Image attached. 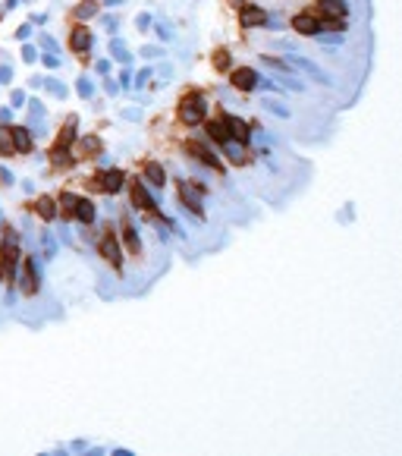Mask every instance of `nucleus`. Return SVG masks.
Listing matches in <instances>:
<instances>
[{
	"mask_svg": "<svg viewBox=\"0 0 402 456\" xmlns=\"http://www.w3.org/2000/svg\"><path fill=\"white\" fill-rule=\"evenodd\" d=\"M16 280H19V293L22 296H35L41 290V261L35 255H25L19 261V271H16Z\"/></svg>",
	"mask_w": 402,
	"mask_h": 456,
	"instance_id": "f257e3e1",
	"label": "nucleus"
},
{
	"mask_svg": "<svg viewBox=\"0 0 402 456\" xmlns=\"http://www.w3.org/2000/svg\"><path fill=\"white\" fill-rule=\"evenodd\" d=\"M179 123H186V126H198L201 120H205V113H208V98L201 94V91H189L183 101H179Z\"/></svg>",
	"mask_w": 402,
	"mask_h": 456,
	"instance_id": "f03ea898",
	"label": "nucleus"
},
{
	"mask_svg": "<svg viewBox=\"0 0 402 456\" xmlns=\"http://www.w3.org/2000/svg\"><path fill=\"white\" fill-rule=\"evenodd\" d=\"M183 148L189 151V155H192L198 164H205V167H211V170H217V173H223V170H226V167H223V161L214 155V148H211L208 142H201V139H189Z\"/></svg>",
	"mask_w": 402,
	"mask_h": 456,
	"instance_id": "7ed1b4c3",
	"label": "nucleus"
},
{
	"mask_svg": "<svg viewBox=\"0 0 402 456\" xmlns=\"http://www.w3.org/2000/svg\"><path fill=\"white\" fill-rule=\"evenodd\" d=\"M176 192H179V205L186 211H192L198 220H205V211H201V189L189 180H176Z\"/></svg>",
	"mask_w": 402,
	"mask_h": 456,
	"instance_id": "20e7f679",
	"label": "nucleus"
},
{
	"mask_svg": "<svg viewBox=\"0 0 402 456\" xmlns=\"http://www.w3.org/2000/svg\"><path fill=\"white\" fill-rule=\"evenodd\" d=\"M286 63L292 66V69H298V72H305L308 75V79H314L317 85H333V79H330V75H327L314 60H308V57H298L295 54V50H289V57H286Z\"/></svg>",
	"mask_w": 402,
	"mask_h": 456,
	"instance_id": "39448f33",
	"label": "nucleus"
},
{
	"mask_svg": "<svg viewBox=\"0 0 402 456\" xmlns=\"http://www.w3.org/2000/svg\"><path fill=\"white\" fill-rule=\"evenodd\" d=\"M97 252H100V258H104L107 264H113L116 271H123V252H119V242H116V233H100L97 239Z\"/></svg>",
	"mask_w": 402,
	"mask_h": 456,
	"instance_id": "423d86ee",
	"label": "nucleus"
},
{
	"mask_svg": "<svg viewBox=\"0 0 402 456\" xmlns=\"http://www.w3.org/2000/svg\"><path fill=\"white\" fill-rule=\"evenodd\" d=\"M220 123L226 126V132H230L233 142H239V145H248V142H251V126H248L242 117H236V113H223Z\"/></svg>",
	"mask_w": 402,
	"mask_h": 456,
	"instance_id": "0eeeda50",
	"label": "nucleus"
},
{
	"mask_svg": "<svg viewBox=\"0 0 402 456\" xmlns=\"http://www.w3.org/2000/svg\"><path fill=\"white\" fill-rule=\"evenodd\" d=\"M267 10L255 7V4H242L239 7V25L242 29H264V22H267Z\"/></svg>",
	"mask_w": 402,
	"mask_h": 456,
	"instance_id": "6e6552de",
	"label": "nucleus"
},
{
	"mask_svg": "<svg viewBox=\"0 0 402 456\" xmlns=\"http://www.w3.org/2000/svg\"><path fill=\"white\" fill-rule=\"evenodd\" d=\"M230 82H233L236 91H255L258 82H261V72L251 69V66H239V69H233V79Z\"/></svg>",
	"mask_w": 402,
	"mask_h": 456,
	"instance_id": "1a4fd4ad",
	"label": "nucleus"
},
{
	"mask_svg": "<svg viewBox=\"0 0 402 456\" xmlns=\"http://www.w3.org/2000/svg\"><path fill=\"white\" fill-rule=\"evenodd\" d=\"M97 186H100V192L116 195V192L126 186V173H123V170H113V167H107L104 173H97Z\"/></svg>",
	"mask_w": 402,
	"mask_h": 456,
	"instance_id": "9d476101",
	"label": "nucleus"
},
{
	"mask_svg": "<svg viewBox=\"0 0 402 456\" xmlns=\"http://www.w3.org/2000/svg\"><path fill=\"white\" fill-rule=\"evenodd\" d=\"M91 44H94V35L85 29V25H75L69 32V50L72 54H85V50H91Z\"/></svg>",
	"mask_w": 402,
	"mask_h": 456,
	"instance_id": "9b49d317",
	"label": "nucleus"
},
{
	"mask_svg": "<svg viewBox=\"0 0 402 456\" xmlns=\"http://www.w3.org/2000/svg\"><path fill=\"white\" fill-rule=\"evenodd\" d=\"M317 13L324 19H346L349 16V4H346V0H317Z\"/></svg>",
	"mask_w": 402,
	"mask_h": 456,
	"instance_id": "f8f14e48",
	"label": "nucleus"
},
{
	"mask_svg": "<svg viewBox=\"0 0 402 456\" xmlns=\"http://www.w3.org/2000/svg\"><path fill=\"white\" fill-rule=\"evenodd\" d=\"M10 132H13V145H16V155H32V148H35V139L29 132V126H10Z\"/></svg>",
	"mask_w": 402,
	"mask_h": 456,
	"instance_id": "ddd939ff",
	"label": "nucleus"
},
{
	"mask_svg": "<svg viewBox=\"0 0 402 456\" xmlns=\"http://www.w3.org/2000/svg\"><path fill=\"white\" fill-rule=\"evenodd\" d=\"M123 239H126V245H129V252L132 255H138L142 252V236H138V226L132 223V217L123 211Z\"/></svg>",
	"mask_w": 402,
	"mask_h": 456,
	"instance_id": "4468645a",
	"label": "nucleus"
},
{
	"mask_svg": "<svg viewBox=\"0 0 402 456\" xmlns=\"http://www.w3.org/2000/svg\"><path fill=\"white\" fill-rule=\"evenodd\" d=\"M292 29H295L298 35H311V38H314V35L320 32V19H317L314 13H298V16L292 19Z\"/></svg>",
	"mask_w": 402,
	"mask_h": 456,
	"instance_id": "2eb2a0df",
	"label": "nucleus"
},
{
	"mask_svg": "<svg viewBox=\"0 0 402 456\" xmlns=\"http://www.w3.org/2000/svg\"><path fill=\"white\" fill-rule=\"evenodd\" d=\"M72 217L79 220V223H85V226H91V223H94V217H97L94 201H91V198H79V201H75V211H72Z\"/></svg>",
	"mask_w": 402,
	"mask_h": 456,
	"instance_id": "dca6fc26",
	"label": "nucleus"
},
{
	"mask_svg": "<svg viewBox=\"0 0 402 456\" xmlns=\"http://www.w3.org/2000/svg\"><path fill=\"white\" fill-rule=\"evenodd\" d=\"M75 129H79V117H66V123H63V129H60V136H57V148H72L75 145Z\"/></svg>",
	"mask_w": 402,
	"mask_h": 456,
	"instance_id": "f3484780",
	"label": "nucleus"
},
{
	"mask_svg": "<svg viewBox=\"0 0 402 456\" xmlns=\"http://www.w3.org/2000/svg\"><path fill=\"white\" fill-rule=\"evenodd\" d=\"M35 211H38V217L41 220H57V214H60V208H57V198H50V195H41L38 201H35Z\"/></svg>",
	"mask_w": 402,
	"mask_h": 456,
	"instance_id": "a211bd4d",
	"label": "nucleus"
},
{
	"mask_svg": "<svg viewBox=\"0 0 402 456\" xmlns=\"http://www.w3.org/2000/svg\"><path fill=\"white\" fill-rule=\"evenodd\" d=\"M145 180L154 186V189H164V186H167V173H164V167H160L157 161H148V164H145Z\"/></svg>",
	"mask_w": 402,
	"mask_h": 456,
	"instance_id": "6ab92c4d",
	"label": "nucleus"
},
{
	"mask_svg": "<svg viewBox=\"0 0 402 456\" xmlns=\"http://www.w3.org/2000/svg\"><path fill=\"white\" fill-rule=\"evenodd\" d=\"M110 54H113V60H119L123 66H132V50H129V44H126L123 38H110Z\"/></svg>",
	"mask_w": 402,
	"mask_h": 456,
	"instance_id": "aec40b11",
	"label": "nucleus"
},
{
	"mask_svg": "<svg viewBox=\"0 0 402 456\" xmlns=\"http://www.w3.org/2000/svg\"><path fill=\"white\" fill-rule=\"evenodd\" d=\"M47 155H50V167H60V170H63V167H72V164H75V158H72L69 148H57V145H54Z\"/></svg>",
	"mask_w": 402,
	"mask_h": 456,
	"instance_id": "412c9836",
	"label": "nucleus"
},
{
	"mask_svg": "<svg viewBox=\"0 0 402 456\" xmlns=\"http://www.w3.org/2000/svg\"><path fill=\"white\" fill-rule=\"evenodd\" d=\"M220 148H223V155L230 158L233 164H248V155H245V145H239V142H233V139H230V142H223Z\"/></svg>",
	"mask_w": 402,
	"mask_h": 456,
	"instance_id": "4be33fe9",
	"label": "nucleus"
},
{
	"mask_svg": "<svg viewBox=\"0 0 402 456\" xmlns=\"http://www.w3.org/2000/svg\"><path fill=\"white\" fill-rule=\"evenodd\" d=\"M41 258H47V261H54L57 258V252H60V242H57V236L54 233H50V230H44L41 233Z\"/></svg>",
	"mask_w": 402,
	"mask_h": 456,
	"instance_id": "5701e85b",
	"label": "nucleus"
},
{
	"mask_svg": "<svg viewBox=\"0 0 402 456\" xmlns=\"http://www.w3.org/2000/svg\"><path fill=\"white\" fill-rule=\"evenodd\" d=\"M16 155V145H13V132L7 123H0V158H13Z\"/></svg>",
	"mask_w": 402,
	"mask_h": 456,
	"instance_id": "b1692460",
	"label": "nucleus"
},
{
	"mask_svg": "<svg viewBox=\"0 0 402 456\" xmlns=\"http://www.w3.org/2000/svg\"><path fill=\"white\" fill-rule=\"evenodd\" d=\"M205 129H208V139H211V142H217V145L230 142V132H226V126H223L220 120H211V123L205 126Z\"/></svg>",
	"mask_w": 402,
	"mask_h": 456,
	"instance_id": "393cba45",
	"label": "nucleus"
},
{
	"mask_svg": "<svg viewBox=\"0 0 402 456\" xmlns=\"http://www.w3.org/2000/svg\"><path fill=\"white\" fill-rule=\"evenodd\" d=\"M41 88H47L57 101H66V98H69V88H66L60 79H54V75H44V85H41Z\"/></svg>",
	"mask_w": 402,
	"mask_h": 456,
	"instance_id": "a878e982",
	"label": "nucleus"
},
{
	"mask_svg": "<svg viewBox=\"0 0 402 456\" xmlns=\"http://www.w3.org/2000/svg\"><path fill=\"white\" fill-rule=\"evenodd\" d=\"M261 104H264V110H267V113L280 117V120H289V117H292V113H289V107L283 104V101H276V98H264Z\"/></svg>",
	"mask_w": 402,
	"mask_h": 456,
	"instance_id": "bb28decb",
	"label": "nucleus"
},
{
	"mask_svg": "<svg viewBox=\"0 0 402 456\" xmlns=\"http://www.w3.org/2000/svg\"><path fill=\"white\" fill-rule=\"evenodd\" d=\"M97 13H100V4H97V0H82V4L75 7V19H79V22H85V19L97 16Z\"/></svg>",
	"mask_w": 402,
	"mask_h": 456,
	"instance_id": "cd10ccee",
	"label": "nucleus"
},
{
	"mask_svg": "<svg viewBox=\"0 0 402 456\" xmlns=\"http://www.w3.org/2000/svg\"><path fill=\"white\" fill-rule=\"evenodd\" d=\"M211 63H214V69H217V72H226V69L233 66V54H230V50H226V47H220V50H214Z\"/></svg>",
	"mask_w": 402,
	"mask_h": 456,
	"instance_id": "c85d7f7f",
	"label": "nucleus"
},
{
	"mask_svg": "<svg viewBox=\"0 0 402 456\" xmlns=\"http://www.w3.org/2000/svg\"><path fill=\"white\" fill-rule=\"evenodd\" d=\"M25 110H29V120H44L47 104H44L41 98H29V101H25Z\"/></svg>",
	"mask_w": 402,
	"mask_h": 456,
	"instance_id": "c756f323",
	"label": "nucleus"
},
{
	"mask_svg": "<svg viewBox=\"0 0 402 456\" xmlns=\"http://www.w3.org/2000/svg\"><path fill=\"white\" fill-rule=\"evenodd\" d=\"M79 151H82V155H100V136H82L79 139Z\"/></svg>",
	"mask_w": 402,
	"mask_h": 456,
	"instance_id": "7c9ffc66",
	"label": "nucleus"
},
{
	"mask_svg": "<svg viewBox=\"0 0 402 456\" xmlns=\"http://www.w3.org/2000/svg\"><path fill=\"white\" fill-rule=\"evenodd\" d=\"M75 94L79 98H94V79H88V75H79V79H75Z\"/></svg>",
	"mask_w": 402,
	"mask_h": 456,
	"instance_id": "2f4dec72",
	"label": "nucleus"
},
{
	"mask_svg": "<svg viewBox=\"0 0 402 456\" xmlns=\"http://www.w3.org/2000/svg\"><path fill=\"white\" fill-rule=\"evenodd\" d=\"M75 201H79V195L75 192H60V198H57V205H63V211L72 217V211H75Z\"/></svg>",
	"mask_w": 402,
	"mask_h": 456,
	"instance_id": "473e14b6",
	"label": "nucleus"
},
{
	"mask_svg": "<svg viewBox=\"0 0 402 456\" xmlns=\"http://www.w3.org/2000/svg\"><path fill=\"white\" fill-rule=\"evenodd\" d=\"M151 79H154V69H151V66H145V69H138V72L132 75V85H135V88H145Z\"/></svg>",
	"mask_w": 402,
	"mask_h": 456,
	"instance_id": "72a5a7b5",
	"label": "nucleus"
},
{
	"mask_svg": "<svg viewBox=\"0 0 402 456\" xmlns=\"http://www.w3.org/2000/svg\"><path fill=\"white\" fill-rule=\"evenodd\" d=\"M261 63H264V66H273V69H280V72H289V69H292L286 60H280V57H270V54H261Z\"/></svg>",
	"mask_w": 402,
	"mask_h": 456,
	"instance_id": "f704fd0d",
	"label": "nucleus"
},
{
	"mask_svg": "<svg viewBox=\"0 0 402 456\" xmlns=\"http://www.w3.org/2000/svg\"><path fill=\"white\" fill-rule=\"evenodd\" d=\"M38 57H41V50L35 44H29V41H22V60L25 63H38Z\"/></svg>",
	"mask_w": 402,
	"mask_h": 456,
	"instance_id": "c9c22d12",
	"label": "nucleus"
},
{
	"mask_svg": "<svg viewBox=\"0 0 402 456\" xmlns=\"http://www.w3.org/2000/svg\"><path fill=\"white\" fill-rule=\"evenodd\" d=\"M25 101H29V94H25V88H13V91H10V107H13V110L25 107Z\"/></svg>",
	"mask_w": 402,
	"mask_h": 456,
	"instance_id": "e433bc0d",
	"label": "nucleus"
},
{
	"mask_svg": "<svg viewBox=\"0 0 402 456\" xmlns=\"http://www.w3.org/2000/svg\"><path fill=\"white\" fill-rule=\"evenodd\" d=\"M142 57H145V60H160V57H164V47H160V44H145V47H142Z\"/></svg>",
	"mask_w": 402,
	"mask_h": 456,
	"instance_id": "4c0bfd02",
	"label": "nucleus"
},
{
	"mask_svg": "<svg viewBox=\"0 0 402 456\" xmlns=\"http://www.w3.org/2000/svg\"><path fill=\"white\" fill-rule=\"evenodd\" d=\"M276 85H280V88H289V91H305V85H302L298 79H292V75H283V79H276Z\"/></svg>",
	"mask_w": 402,
	"mask_h": 456,
	"instance_id": "58836bf2",
	"label": "nucleus"
},
{
	"mask_svg": "<svg viewBox=\"0 0 402 456\" xmlns=\"http://www.w3.org/2000/svg\"><path fill=\"white\" fill-rule=\"evenodd\" d=\"M154 32H157V38H160V41H173V38H176V32L170 29L167 22H154Z\"/></svg>",
	"mask_w": 402,
	"mask_h": 456,
	"instance_id": "ea45409f",
	"label": "nucleus"
},
{
	"mask_svg": "<svg viewBox=\"0 0 402 456\" xmlns=\"http://www.w3.org/2000/svg\"><path fill=\"white\" fill-rule=\"evenodd\" d=\"M38 44L47 50V54H57V50H60V44H57V38H54V35H41V38H38Z\"/></svg>",
	"mask_w": 402,
	"mask_h": 456,
	"instance_id": "a19ab883",
	"label": "nucleus"
},
{
	"mask_svg": "<svg viewBox=\"0 0 402 456\" xmlns=\"http://www.w3.org/2000/svg\"><path fill=\"white\" fill-rule=\"evenodd\" d=\"M151 25H154V16H151V13H138V16H135V29H138V32H148Z\"/></svg>",
	"mask_w": 402,
	"mask_h": 456,
	"instance_id": "79ce46f5",
	"label": "nucleus"
},
{
	"mask_svg": "<svg viewBox=\"0 0 402 456\" xmlns=\"http://www.w3.org/2000/svg\"><path fill=\"white\" fill-rule=\"evenodd\" d=\"M116 79H119V82H116L119 88H132V69H129V66H123V72L116 75Z\"/></svg>",
	"mask_w": 402,
	"mask_h": 456,
	"instance_id": "37998d69",
	"label": "nucleus"
},
{
	"mask_svg": "<svg viewBox=\"0 0 402 456\" xmlns=\"http://www.w3.org/2000/svg\"><path fill=\"white\" fill-rule=\"evenodd\" d=\"M38 60H41V63H44V66H47V69H60V63H63V60H60V57H57V54H41V57H38Z\"/></svg>",
	"mask_w": 402,
	"mask_h": 456,
	"instance_id": "c03bdc74",
	"label": "nucleus"
},
{
	"mask_svg": "<svg viewBox=\"0 0 402 456\" xmlns=\"http://www.w3.org/2000/svg\"><path fill=\"white\" fill-rule=\"evenodd\" d=\"M100 25H104V29H107L110 35H116V29H119V22H116V16H107V13H104V16H100Z\"/></svg>",
	"mask_w": 402,
	"mask_h": 456,
	"instance_id": "a18cd8bd",
	"label": "nucleus"
},
{
	"mask_svg": "<svg viewBox=\"0 0 402 456\" xmlns=\"http://www.w3.org/2000/svg\"><path fill=\"white\" fill-rule=\"evenodd\" d=\"M10 82H13V66L0 63V85H10Z\"/></svg>",
	"mask_w": 402,
	"mask_h": 456,
	"instance_id": "49530a36",
	"label": "nucleus"
},
{
	"mask_svg": "<svg viewBox=\"0 0 402 456\" xmlns=\"http://www.w3.org/2000/svg\"><path fill=\"white\" fill-rule=\"evenodd\" d=\"M32 32H35V29H32V22H22L19 29H16V38H19V41H29V38H32Z\"/></svg>",
	"mask_w": 402,
	"mask_h": 456,
	"instance_id": "de8ad7c7",
	"label": "nucleus"
},
{
	"mask_svg": "<svg viewBox=\"0 0 402 456\" xmlns=\"http://www.w3.org/2000/svg\"><path fill=\"white\" fill-rule=\"evenodd\" d=\"M13 183H16V176L7 167H0V186H13Z\"/></svg>",
	"mask_w": 402,
	"mask_h": 456,
	"instance_id": "09e8293b",
	"label": "nucleus"
},
{
	"mask_svg": "<svg viewBox=\"0 0 402 456\" xmlns=\"http://www.w3.org/2000/svg\"><path fill=\"white\" fill-rule=\"evenodd\" d=\"M123 120H129V123H138V120H142V110H138V107H129V110H123Z\"/></svg>",
	"mask_w": 402,
	"mask_h": 456,
	"instance_id": "8fccbe9b",
	"label": "nucleus"
},
{
	"mask_svg": "<svg viewBox=\"0 0 402 456\" xmlns=\"http://www.w3.org/2000/svg\"><path fill=\"white\" fill-rule=\"evenodd\" d=\"M94 69H97V75H107V72H110V60H97Z\"/></svg>",
	"mask_w": 402,
	"mask_h": 456,
	"instance_id": "3c124183",
	"label": "nucleus"
},
{
	"mask_svg": "<svg viewBox=\"0 0 402 456\" xmlns=\"http://www.w3.org/2000/svg\"><path fill=\"white\" fill-rule=\"evenodd\" d=\"M10 120H13V107H0V123L10 126Z\"/></svg>",
	"mask_w": 402,
	"mask_h": 456,
	"instance_id": "603ef678",
	"label": "nucleus"
},
{
	"mask_svg": "<svg viewBox=\"0 0 402 456\" xmlns=\"http://www.w3.org/2000/svg\"><path fill=\"white\" fill-rule=\"evenodd\" d=\"M104 91H107V94H116V91H119V85H116L113 79H104Z\"/></svg>",
	"mask_w": 402,
	"mask_h": 456,
	"instance_id": "864d4df0",
	"label": "nucleus"
},
{
	"mask_svg": "<svg viewBox=\"0 0 402 456\" xmlns=\"http://www.w3.org/2000/svg\"><path fill=\"white\" fill-rule=\"evenodd\" d=\"M44 22H47V13H35L32 16V25H44Z\"/></svg>",
	"mask_w": 402,
	"mask_h": 456,
	"instance_id": "5fc2aeb1",
	"label": "nucleus"
},
{
	"mask_svg": "<svg viewBox=\"0 0 402 456\" xmlns=\"http://www.w3.org/2000/svg\"><path fill=\"white\" fill-rule=\"evenodd\" d=\"M29 85H32V88H41V85H44V75H32Z\"/></svg>",
	"mask_w": 402,
	"mask_h": 456,
	"instance_id": "6e6d98bb",
	"label": "nucleus"
},
{
	"mask_svg": "<svg viewBox=\"0 0 402 456\" xmlns=\"http://www.w3.org/2000/svg\"><path fill=\"white\" fill-rule=\"evenodd\" d=\"M22 192H25V195H32V192H35V183H29V180H22Z\"/></svg>",
	"mask_w": 402,
	"mask_h": 456,
	"instance_id": "4d7b16f0",
	"label": "nucleus"
},
{
	"mask_svg": "<svg viewBox=\"0 0 402 456\" xmlns=\"http://www.w3.org/2000/svg\"><path fill=\"white\" fill-rule=\"evenodd\" d=\"M104 7L107 10H116V7H123V0H104Z\"/></svg>",
	"mask_w": 402,
	"mask_h": 456,
	"instance_id": "13d9d810",
	"label": "nucleus"
},
{
	"mask_svg": "<svg viewBox=\"0 0 402 456\" xmlns=\"http://www.w3.org/2000/svg\"><path fill=\"white\" fill-rule=\"evenodd\" d=\"M19 4H22V0H7V4H4V10H7V13H10V10H16V7H19Z\"/></svg>",
	"mask_w": 402,
	"mask_h": 456,
	"instance_id": "bf43d9fd",
	"label": "nucleus"
},
{
	"mask_svg": "<svg viewBox=\"0 0 402 456\" xmlns=\"http://www.w3.org/2000/svg\"><path fill=\"white\" fill-rule=\"evenodd\" d=\"M170 72H173V66H170V63H160V75H164V79H167Z\"/></svg>",
	"mask_w": 402,
	"mask_h": 456,
	"instance_id": "052dcab7",
	"label": "nucleus"
},
{
	"mask_svg": "<svg viewBox=\"0 0 402 456\" xmlns=\"http://www.w3.org/2000/svg\"><path fill=\"white\" fill-rule=\"evenodd\" d=\"M0 223H4V211H0Z\"/></svg>",
	"mask_w": 402,
	"mask_h": 456,
	"instance_id": "680f3d73",
	"label": "nucleus"
},
{
	"mask_svg": "<svg viewBox=\"0 0 402 456\" xmlns=\"http://www.w3.org/2000/svg\"><path fill=\"white\" fill-rule=\"evenodd\" d=\"M29 4H32V0H29Z\"/></svg>",
	"mask_w": 402,
	"mask_h": 456,
	"instance_id": "e2e57ef3",
	"label": "nucleus"
}]
</instances>
